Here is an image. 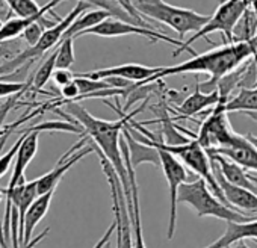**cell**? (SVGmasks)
Returning a JSON list of instances; mask_svg holds the SVG:
<instances>
[{
    "label": "cell",
    "instance_id": "obj_1",
    "mask_svg": "<svg viewBox=\"0 0 257 248\" xmlns=\"http://www.w3.org/2000/svg\"><path fill=\"white\" fill-rule=\"evenodd\" d=\"M56 104L65 106V109H67L65 113L70 115L79 124V128H82L85 131L86 137L92 141L94 149L101 152L109 159V162L115 168V171L119 176V180L122 183L127 206H131L132 204V189H131V180H128L127 167H125V162H124V158L121 153V132H122L127 121H131L135 115L143 112V109L147 106V101L143 103L138 109L132 110L128 115H125L124 110L121 112L119 101H118V107H113L110 103L106 101L107 106L116 109V112L119 113V119H116V121H106V119L95 118L77 101H62V103H56Z\"/></svg>",
    "mask_w": 257,
    "mask_h": 248
},
{
    "label": "cell",
    "instance_id": "obj_2",
    "mask_svg": "<svg viewBox=\"0 0 257 248\" xmlns=\"http://www.w3.org/2000/svg\"><path fill=\"white\" fill-rule=\"evenodd\" d=\"M255 52H257V37L251 41L224 44L222 47L215 49L212 52H207L203 55H195L192 59H189L183 64L173 65V67H164L159 73H156L150 79L143 80V82H135V86L149 85V83L161 80L167 76L185 74V73H207V74H210V80L201 86L216 85L225 74H228L233 70H236L237 67H240Z\"/></svg>",
    "mask_w": 257,
    "mask_h": 248
},
{
    "label": "cell",
    "instance_id": "obj_3",
    "mask_svg": "<svg viewBox=\"0 0 257 248\" xmlns=\"http://www.w3.org/2000/svg\"><path fill=\"white\" fill-rule=\"evenodd\" d=\"M128 122H131V121H127V122H125V128L128 129V132L132 134L134 138H137V140H140V141H143V143H146V144H149V146H153V147H156V149H164V150L173 153L176 158H179V159L186 165V168H189V170H191L194 174H197L198 177L204 179L206 183L209 185V188L212 189V192H213L219 200H222L225 204H228V201L225 200L224 192H222V189H221V186H219V183H218V180H216V177H215V174H213L210 156L207 155L206 149H204L195 138H191L188 143H183V144L168 146V144L162 143L161 140H156V141L149 140V138L144 137L140 131H137L134 126H131ZM228 206H230V204H228ZM230 207H231V206H230Z\"/></svg>",
    "mask_w": 257,
    "mask_h": 248
},
{
    "label": "cell",
    "instance_id": "obj_4",
    "mask_svg": "<svg viewBox=\"0 0 257 248\" xmlns=\"http://www.w3.org/2000/svg\"><path fill=\"white\" fill-rule=\"evenodd\" d=\"M177 201L189 206L198 218L212 216V218H218L222 221H234V222L254 219L252 215L239 212L230 207L228 204H225L222 200H219L212 192L206 180L201 177H197L195 180L188 182V183L185 182L179 188Z\"/></svg>",
    "mask_w": 257,
    "mask_h": 248
},
{
    "label": "cell",
    "instance_id": "obj_5",
    "mask_svg": "<svg viewBox=\"0 0 257 248\" xmlns=\"http://www.w3.org/2000/svg\"><path fill=\"white\" fill-rule=\"evenodd\" d=\"M132 5L141 16H144V19L156 20L174 29L180 40H183V37L189 32L200 31L209 20V16L173 7L164 0H132Z\"/></svg>",
    "mask_w": 257,
    "mask_h": 248
},
{
    "label": "cell",
    "instance_id": "obj_6",
    "mask_svg": "<svg viewBox=\"0 0 257 248\" xmlns=\"http://www.w3.org/2000/svg\"><path fill=\"white\" fill-rule=\"evenodd\" d=\"M91 8L89 4L86 2H82V0H77L76 7L70 11V14L64 19H61L55 26L49 28L44 31L43 37L40 38V41L35 44V46H31L29 49L23 50L22 53H19L16 58L4 62L0 65V76H13L11 73H14L16 70H19L22 65L25 64H29V62H34L35 59H40L44 53H47L50 49L53 47H58L62 41V37L64 34L67 32V29L73 25V22L80 16L83 14L85 11H88Z\"/></svg>",
    "mask_w": 257,
    "mask_h": 248
},
{
    "label": "cell",
    "instance_id": "obj_7",
    "mask_svg": "<svg viewBox=\"0 0 257 248\" xmlns=\"http://www.w3.org/2000/svg\"><path fill=\"white\" fill-rule=\"evenodd\" d=\"M248 7H249L248 0H227L225 4L218 7L215 14L212 17H209L207 23L200 31L194 32V35L191 38H188L179 47L177 52L173 53V56H179L183 50H188L192 56H195V52L191 49V46L197 40L204 38L212 32H221L224 35V44H231L233 43V29Z\"/></svg>",
    "mask_w": 257,
    "mask_h": 248
},
{
    "label": "cell",
    "instance_id": "obj_8",
    "mask_svg": "<svg viewBox=\"0 0 257 248\" xmlns=\"http://www.w3.org/2000/svg\"><path fill=\"white\" fill-rule=\"evenodd\" d=\"M100 158V164L103 168V173L107 179L109 188H110V197H112V210L116 219V248H134V239H132V221L128 215L127 200L124 195V188L119 180V176L116 174L115 168L109 162V159L98 150H95Z\"/></svg>",
    "mask_w": 257,
    "mask_h": 248
},
{
    "label": "cell",
    "instance_id": "obj_9",
    "mask_svg": "<svg viewBox=\"0 0 257 248\" xmlns=\"http://www.w3.org/2000/svg\"><path fill=\"white\" fill-rule=\"evenodd\" d=\"M159 155H161V168L164 171V176L167 179L168 188H170V222H168V228H167V239L171 240L174 237L176 233V225H177V195H179V188L188 180L189 174L186 170V165L176 158L173 153L164 150V149H158Z\"/></svg>",
    "mask_w": 257,
    "mask_h": 248
},
{
    "label": "cell",
    "instance_id": "obj_10",
    "mask_svg": "<svg viewBox=\"0 0 257 248\" xmlns=\"http://www.w3.org/2000/svg\"><path fill=\"white\" fill-rule=\"evenodd\" d=\"M82 35H97V37H104V38H113V37H127V35H141L146 37L149 40H152V43L156 41H165L171 46L180 47L183 44L182 40H174L170 38L168 35H164L158 31H155L153 28H144V26H138L134 23H128L115 17H109L104 22L98 23L97 26H92L86 31H83L79 37Z\"/></svg>",
    "mask_w": 257,
    "mask_h": 248
},
{
    "label": "cell",
    "instance_id": "obj_11",
    "mask_svg": "<svg viewBox=\"0 0 257 248\" xmlns=\"http://www.w3.org/2000/svg\"><path fill=\"white\" fill-rule=\"evenodd\" d=\"M236 132H233L225 110V100H219L215 109L201 122L200 132L194 137L206 150L227 146Z\"/></svg>",
    "mask_w": 257,
    "mask_h": 248
},
{
    "label": "cell",
    "instance_id": "obj_12",
    "mask_svg": "<svg viewBox=\"0 0 257 248\" xmlns=\"http://www.w3.org/2000/svg\"><path fill=\"white\" fill-rule=\"evenodd\" d=\"M121 153L127 167L128 180H131V189H132V204L128 207V215L132 221V239H134V248H147L144 234H143V219H141V207H140V191L135 176V168L131 164V155H128V146L125 143L124 135H121Z\"/></svg>",
    "mask_w": 257,
    "mask_h": 248
},
{
    "label": "cell",
    "instance_id": "obj_13",
    "mask_svg": "<svg viewBox=\"0 0 257 248\" xmlns=\"http://www.w3.org/2000/svg\"><path fill=\"white\" fill-rule=\"evenodd\" d=\"M212 161V168H213V174L224 192V197L225 200L228 201V204L239 210V212H243V213H248V215H257V192L251 191V189H246V188H240V186H236L233 183H230L228 180L224 179V176L221 174L219 171V167L218 164Z\"/></svg>",
    "mask_w": 257,
    "mask_h": 248
},
{
    "label": "cell",
    "instance_id": "obj_14",
    "mask_svg": "<svg viewBox=\"0 0 257 248\" xmlns=\"http://www.w3.org/2000/svg\"><path fill=\"white\" fill-rule=\"evenodd\" d=\"M38 137H40V131L35 128H29L28 131H25V138L23 143L19 149V153L14 159V168H13V174L8 183V188L4 191V194H10L13 192L22 182H25V173L28 165L32 162V159L35 158L37 152H38Z\"/></svg>",
    "mask_w": 257,
    "mask_h": 248
},
{
    "label": "cell",
    "instance_id": "obj_15",
    "mask_svg": "<svg viewBox=\"0 0 257 248\" xmlns=\"http://www.w3.org/2000/svg\"><path fill=\"white\" fill-rule=\"evenodd\" d=\"M207 153L222 155L230 161L239 164L246 171H257V149L246 137H240L234 134L233 140L222 147H215L206 150Z\"/></svg>",
    "mask_w": 257,
    "mask_h": 248
},
{
    "label": "cell",
    "instance_id": "obj_16",
    "mask_svg": "<svg viewBox=\"0 0 257 248\" xmlns=\"http://www.w3.org/2000/svg\"><path fill=\"white\" fill-rule=\"evenodd\" d=\"M164 67H147L141 64H124V65H116V67H109V68H101L95 71H88V73H76L77 76L89 77V79H106V77H124L132 82H143L159 73Z\"/></svg>",
    "mask_w": 257,
    "mask_h": 248
},
{
    "label": "cell",
    "instance_id": "obj_17",
    "mask_svg": "<svg viewBox=\"0 0 257 248\" xmlns=\"http://www.w3.org/2000/svg\"><path fill=\"white\" fill-rule=\"evenodd\" d=\"M221 100V94L216 89L204 94L201 92V83L198 82V79L195 77V91L186 97L177 107H174V110L179 113V116L176 119H185V118H191L197 113H201L203 109H207L210 106H216Z\"/></svg>",
    "mask_w": 257,
    "mask_h": 248
},
{
    "label": "cell",
    "instance_id": "obj_18",
    "mask_svg": "<svg viewBox=\"0 0 257 248\" xmlns=\"http://www.w3.org/2000/svg\"><path fill=\"white\" fill-rule=\"evenodd\" d=\"M243 239H257V219H249L243 222L225 221L224 234L204 248H228L231 243Z\"/></svg>",
    "mask_w": 257,
    "mask_h": 248
},
{
    "label": "cell",
    "instance_id": "obj_19",
    "mask_svg": "<svg viewBox=\"0 0 257 248\" xmlns=\"http://www.w3.org/2000/svg\"><path fill=\"white\" fill-rule=\"evenodd\" d=\"M207 155L210 156V159H213L218 164L219 171L225 180H228L230 183L236 186L246 188V189L257 192V183L254 182V176L248 174V171L243 167H240L239 164L230 161L228 158L222 155H215V153H207Z\"/></svg>",
    "mask_w": 257,
    "mask_h": 248
},
{
    "label": "cell",
    "instance_id": "obj_20",
    "mask_svg": "<svg viewBox=\"0 0 257 248\" xmlns=\"http://www.w3.org/2000/svg\"><path fill=\"white\" fill-rule=\"evenodd\" d=\"M122 135L125 138V143L128 146V155H131V164L132 167L137 170L138 165L144 164V162H149V164H153L155 167H161V155H159V150L153 146H149L137 138L132 137V134L128 132V129L124 126L122 129Z\"/></svg>",
    "mask_w": 257,
    "mask_h": 248
},
{
    "label": "cell",
    "instance_id": "obj_21",
    "mask_svg": "<svg viewBox=\"0 0 257 248\" xmlns=\"http://www.w3.org/2000/svg\"><path fill=\"white\" fill-rule=\"evenodd\" d=\"M53 194H55V191H49L46 194L38 195L37 200L28 209L25 222H23V245H28L32 240V233H34L35 227L43 221V218L47 215V212L50 209Z\"/></svg>",
    "mask_w": 257,
    "mask_h": 248
},
{
    "label": "cell",
    "instance_id": "obj_22",
    "mask_svg": "<svg viewBox=\"0 0 257 248\" xmlns=\"http://www.w3.org/2000/svg\"><path fill=\"white\" fill-rule=\"evenodd\" d=\"M109 17H113L109 11H106V10H94V11H85L83 14H80L74 22H73V25L67 29V32L64 34V37H62V40H65V38H77L83 31H86V29H89V28H92V26H97L98 23H101V22H104L106 19H109Z\"/></svg>",
    "mask_w": 257,
    "mask_h": 248
},
{
    "label": "cell",
    "instance_id": "obj_23",
    "mask_svg": "<svg viewBox=\"0 0 257 248\" xmlns=\"http://www.w3.org/2000/svg\"><path fill=\"white\" fill-rule=\"evenodd\" d=\"M227 112H248L255 118L257 113V86L240 88L236 95L225 101Z\"/></svg>",
    "mask_w": 257,
    "mask_h": 248
},
{
    "label": "cell",
    "instance_id": "obj_24",
    "mask_svg": "<svg viewBox=\"0 0 257 248\" xmlns=\"http://www.w3.org/2000/svg\"><path fill=\"white\" fill-rule=\"evenodd\" d=\"M35 20H41L43 25L46 26V29L52 28L56 25V22H52L46 17L43 19H38V17H31V19H23V17H16V19H11V20H7L5 23H2L0 26V43L4 41H10L13 38H16L17 35H22L23 31Z\"/></svg>",
    "mask_w": 257,
    "mask_h": 248
},
{
    "label": "cell",
    "instance_id": "obj_25",
    "mask_svg": "<svg viewBox=\"0 0 257 248\" xmlns=\"http://www.w3.org/2000/svg\"><path fill=\"white\" fill-rule=\"evenodd\" d=\"M82 2H86L91 7H97L100 10L109 11L115 19H119V20H124V22H128V23H134V25H138V26H144V28H153L146 20H140V19L134 17L131 13H128L121 5L119 0H82Z\"/></svg>",
    "mask_w": 257,
    "mask_h": 248
},
{
    "label": "cell",
    "instance_id": "obj_26",
    "mask_svg": "<svg viewBox=\"0 0 257 248\" xmlns=\"http://www.w3.org/2000/svg\"><path fill=\"white\" fill-rule=\"evenodd\" d=\"M255 32H257V14L251 7H248L233 29V43L251 41L255 38Z\"/></svg>",
    "mask_w": 257,
    "mask_h": 248
},
{
    "label": "cell",
    "instance_id": "obj_27",
    "mask_svg": "<svg viewBox=\"0 0 257 248\" xmlns=\"http://www.w3.org/2000/svg\"><path fill=\"white\" fill-rule=\"evenodd\" d=\"M56 55H58V52H56V47H55V50L52 52V55L37 70V73H35V76L32 79V83H34V88L35 89L40 91L43 86H46V83L53 76V73L56 70Z\"/></svg>",
    "mask_w": 257,
    "mask_h": 248
},
{
    "label": "cell",
    "instance_id": "obj_28",
    "mask_svg": "<svg viewBox=\"0 0 257 248\" xmlns=\"http://www.w3.org/2000/svg\"><path fill=\"white\" fill-rule=\"evenodd\" d=\"M74 38H65L61 41V44L56 47V68H71L74 64Z\"/></svg>",
    "mask_w": 257,
    "mask_h": 248
},
{
    "label": "cell",
    "instance_id": "obj_29",
    "mask_svg": "<svg viewBox=\"0 0 257 248\" xmlns=\"http://www.w3.org/2000/svg\"><path fill=\"white\" fill-rule=\"evenodd\" d=\"M74 76H76L74 80H76V83L79 85V89H80V95L77 97V100H83L92 92L112 88L104 79L97 80V79H89V77H83V76H77V74H74Z\"/></svg>",
    "mask_w": 257,
    "mask_h": 248
},
{
    "label": "cell",
    "instance_id": "obj_30",
    "mask_svg": "<svg viewBox=\"0 0 257 248\" xmlns=\"http://www.w3.org/2000/svg\"><path fill=\"white\" fill-rule=\"evenodd\" d=\"M7 137H8V135H4V138L0 140V152H2V149H4V146H5ZM23 138H25V132H23L22 137L16 141V144L8 150V153H5L4 156H0V177H2V176L8 171L10 165H11L13 161L16 159V156H17V153H19V149H20V146H22V143H23Z\"/></svg>",
    "mask_w": 257,
    "mask_h": 248
},
{
    "label": "cell",
    "instance_id": "obj_31",
    "mask_svg": "<svg viewBox=\"0 0 257 248\" xmlns=\"http://www.w3.org/2000/svg\"><path fill=\"white\" fill-rule=\"evenodd\" d=\"M44 31H46V26L43 25V22L41 20H35V22H32L25 31H23V38H25V41L29 44V47L31 46H35L38 41H40V38L43 37V34H44Z\"/></svg>",
    "mask_w": 257,
    "mask_h": 248
},
{
    "label": "cell",
    "instance_id": "obj_32",
    "mask_svg": "<svg viewBox=\"0 0 257 248\" xmlns=\"http://www.w3.org/2000/svg\"><path fill=\"white\" fill-rule=\"evenodd\" d=\"M28 82H5L0 80V97H11L28 89Z\"/></svg>",
    "mask_w": 257,
    "mask_h": 248
},
{
    "label": "cell",
    "instance_id": "obj_33",
    "mask_svg": "<svg viewBox=\"0 0 257 248\" xmlns=\"http://www.w3.org/2000/svg\"><path fill=\"white\" fill-rule=\"evenodd\" d=\"M74 77H76L74 73H71L68 68H56L55 73H53V76H52L53 82H55L59 88H62V86L68 85L70 82H73Z\"/></svg>",
    "mask_w": 257,
    "mask_h": 248
},
{
    "label": "cell",
    "instance_id": "obj_34",
    "mask_svg": "<svg viewBox=\"0 0 257 248\" xmlns=\"http://www.w3.org/2000/svg\"><path fill=\"white\" fill-rule=\"evenodd\" d=\"M61 95L64 97V100H61L59 103H62V101H76L77 97L80 95V89H79V85L76 83V80H73L68 85L62 86L61 88Z\"/></svg>",
    "mask_w": 257,
    "mask_h": 248
},
{
    "label": "cell",
    "instance_id": "obj_35",
    "mask_svg": "<svg viewBox=\"0 0 257 248\" xmlns=\"http://www.w3.org/2000/svg\"><path fill=\"white\" fill-rule=\"evenodd\" d=\"M23 94V92H22ZM22 94H16V95H11L4 104H0V135H2V128H4V122H5V118L7 115L10 113V110H13V107L16 106L17 100H19V95Z\"/></svg>",
    "mask_w": 257,
    "mask_h": 248
},
{
    "label": "cell",
    "instance_id": "obj_36",
    "mask_svg": "<svg viewBox=\"0 0 257 248\" xmlns=\"http://www.w3.org/2000/svg\"><path fill=\"white\" fill-rule=\"evenodd\" d=\"M116 231V219H113L112 221V224L107 227V230L104 231V234L98 239V242L92 246V248H104L109 242H110V237H112V234Z\"/></svg>",
    "mask_w": 257,
    "mask_h": 248
},
{
    "label": "cell",
    "instance_id": "obj_37",
    "mask_svg": "<svg viewBox=\"0 0 257 248\" xmlns=\"http://www.w3.org/2000/svg\"><path fill=\"white\" fill-rule=\"evenodd\" d=\"M119 2H121V5H122L128 13H131L134 17H137V19H140V20H144L143 16H141V14L135 10V7L132 5V0H119Z\"/></svg>",
    "mask_w": 257,
    "mask_h": 248
},
{
    "label": "cell",
    "instance_id": "obj_38",
    "mask_svg": "<svg viewBox=\"0 0 257 248\" xmlns=\"http://www.w3.org/2000/svg\"><path fill=\"white\" fill-rule=\"evenodd\" d=\"M49 231H50V227H47V228H46L43 233H40L37 237H34V239H32V240H31L28 245H23V248H35V246H37V245H38V243H40V242H41V240H43V239H44V237L49 234Z\"/></svg>",
    "mask_w": 257,
    "mask_h": 248
},
{
    "label": "cell",
    "instance_id": "obj_39",
    "mask_svg": "<svg viewBox=\"0 0 257 248\" xmlns=\"http://www.w3.org/2000/svg\"><path fill=\"white\" fill-rule=\"evenodd\" d=\"M246 138H248V140H249V141L252 143V146H254V147L257 149V137H252L251 134H248V135H246Z\"/></svg>",
    "mask_w": 257,
    "mask_h": 248
},
{
    "label": "cell",
    "instance_id": "obj_40",
    "mask_svg": "<svg viewBox=\"0 0 257 248\" xmlns=\"http://www.w3.org/2000/svg\"><path fill=\"white\" fill-rule=\"evenodd\" d=\"M228 248H249L246 245H237V246H228Z\"/></svg>",
    "mask_w": 257,
    "mask_h": 248
},
{
    "label": "cell",
    "instance_id": "obj_41",
    "mask_svg": "<svg viewBox=\"0 0 257 248\" xmlns=\"http://www.w3.org/2000/svg\"><path fill=\"white\" fill-rule=\"evenodd\" d=\"M2 198H4V189L0 188V201H2Z\"/></svg>",
    "mask_w": 257,
    "mask_h": 248
},
{
    "label": "cell",
    "instance_id": "obj_42",
    "mask_svg": "<svg viewBox=\"0 0 257 248\" xmlns=\"http://www.w3.org/2000/svg\"><path fill=\"white\" fill-rule=\"evenodd\" d=\"M225 2H227V0H218V4H219V5H222V4H225Z\"/></svg>",
    "mask_w": 257,
    "mask_h": 248
},
{
    "label": "cell",
    "instance_id": "obj_43",
    "mask_svg": "<svg viewBox=\"0 0 257 248\" xmlns=\"http://www.w3.org/2000/svg\"><path fill=\"white\" fill-rule=\"evenodd\" d=\"M5 79H7L5 76H0V80H5Z\"/></svg>",
    "mask_w": 257,
    "mask_h": 248
},
{
    "label": "cell",
    "instance_id": "obj_44",
    "mask_svg": "<svg viewBox=\"0 0 257 248\" xmlns=\"http://www.w3.org/2000/svg\"><path fill=\"white\" fill-rule=\"evenodd\" d=\"M104 248H110V242H109V243H107V245H106Z\"/></svg>",
    "mask_w": 257,
    "mask_h": 248
},
{
    "label": "cell",
    "instance_id": "obj_45",
    "mask_svg": "<svg viewBox=\"0 0 257 248\" xmlns=\"http://www.w3.org/2000/svg\"><path fill=\"white\" fill-rule=\"evenodd\" d=\"M254 182H255V183H257V177H254Z\"/></svg>",
    "mask_w": 257,
    "mask_h": 248
},
{
    "label": "cell",
    "instance_id": "obj_46",
    "mask_svg": "<svg viewBox=\"0 0 257 248\" xmlns=\"http://www.w3.org/2000/svg\"><path fill=\"white\" fill-rule=\"evenodd\" d=\"M0 26H2V22H0Z\"/></svg>",
    "mask_w": 257,
    "mask_h": 248
}]
</instances>
